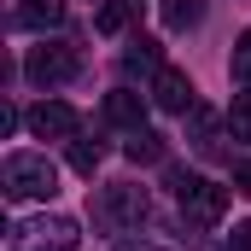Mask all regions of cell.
<instances>
[{
  "instance_id": "cell-1",
  "label": "cell",
  "mask_w": 251,
  "mask_h": 251,
  "mask_svg": "<svg viewBox=\"0 0 251 251\" xmlns=\"http://www.w3.org/2000/svg\"><path fill=\"white\" fill-rule=\"evenodd\" d=\"M146 210H152V193L140 187V181H111V187L94 193V228H100V234H128V228H140Z\"/></svg>"
},
{
  "instance_id": "cell-2",
  "label": "cell",
  "mask_w": 251,
  "mask_h": 251,
  "mask_svg": "<svg viewBox=\"0 0 251 251\" xmlns=\"http://www.w3.org/2000/svg\"><path fill=\"white\" fill-rule=\"evenodd\" d=\"M170 187H176V204H181V216L193 228H216L228 216V187H216L193 170H170Z\"/></svg>"
},
{
  "instance_id": "cell-3",
  "label": "cell",
  "mask_w": 251,
  "mask_h": 251,
  "mask_svg": "<svg viewBox=\"0 0 251 251\" xmlns=\"http://www.w3.org/2000/svg\"><path fill=\"white\" fill-rule=\"evenodd\" d=\"M0 187H6V199H53L59 193V170H53L47 152H12L0 164Z\"/></svg>"
},
{
  "instance_id": "cell-4",
  "label": "cell",
  "mask_w": 251,
  "mask_h": 251,
  "mask_svg": "<svg viewBox=\"0 0 251 251\" xmlns=\"http://www.w3.org/2000/svg\"><path fill=\"white\" fill-rule=\"evenodd\" d=\"M76 246H82V228H76V216H64V210L29 216V222L12 228V251H76Z\"/></svg>"
},
{
  "instance_id": "cell-5",
  "label": "cell",
  "mask_w": 251,
  "mask_h": 251,
  "mask_svg": "<svg viewBox=\"0 0 251 251\" xmlns=\"http://www.w3.org/2000/svg\"><path fill=\"white\" fill-rule=\"evenodd\" d=\"M76 70H82V53L64 47V41H41V47H29V59H24V76H29L35 88H59Z\"/></svg>"
},
{
  "instance_id": "cell-6",
  "label": "cell",
  "mask_w": 251,
  "mask_h": 251,
  "mask_svg": "<svg viewBox=\"0 0 251 251\" xmlns=\"http://www.w3.org/2000/svg\"><path fill=\"white\" fill-rule=\"evenodd\" d=\"M29 134H35V140H76V134H82V117H76V105H64V100H41V105L29 111Z\"/></svg>"
},
{
  "instance_id": "cell-7",
  "label": "cell",
  "mask_w": 251,
  "mask_h": 251,
  "mask_svg": "<svg viewBox=\"0 0 251 251\" xmlns=\"http://www.w3.org/2000/svg\"><path fill=\"white\" fill-rule=\"evenodd\" d=\"M152 105L158 111H176V117H187L193 105V82H187V70H176V64H164L158 76H152Z\"/></svg>"
},
{
  "instance_id": "cell-8",
  "label": "cell",
  "mask_w": 251,
  "mask_h": 251,
  "mask_svg": "<svg viewBox=\"0 0 251 251\" xmlns=\"http://www.w3.org/2000/svg\"><path fill=\"white\" fill-rule=\"evenodd\" d=\"M187 140H193L199 158H222V123H216L210 105H193L187 111Z\"/></svg>"
},
{
  "instance_id": "cell-9",
  "label": "cell",
  "mask_w": 251,
  "mask_h": 251,
  "mask_svg": "<svg viewBox=\"0 0 251 251\" xmlns=\"http://www.w3.org/2000/svg\"><path fill=\"white\" fill-rule=\"evenodd\" d=\"M140 117H146V100H140L134 88H117V94H105V123H117V128H146Z\"/></svg>"
},
{
  "instance_id": "cell-10",
  "label": "cell",
  "mask_w": 251,
  "mask_h": 251,
  "mask_svg": "<svg viewBox=\"0 0 251 251\" xmlns=\"http://www.w3.org/2000/svg\"><path fill=\"white\" fill-rule=\"evenodd\" d=\"M123 70H128V76H146V82H152V76L164 70V59H158V41H152V35H134V41L123 47Z\"/></svg>"
},
{
  "instance_id": "cell-11",
  "label": "cell",
  "mask_w": 251,
  "mask_h": 251,
  "mask_svg": "<svg viewBox=\"0 0 251 251\" xmlns=\"http://www.w3.org/2000/svg\"><path fill=\"white\" fill-rule=\"evenodd\" d=\"M134 18H140V0H100V12H94V29H100V35H123Z\"/></svg>"
},
{
  "instance_id": "cell-12",
  "label": "cell",
  "mask_w": 251,
  "mask_h": 251,
  "mask_svg": "<svg viewBox=\"0 0 251 251\" xmlns=\"http://www.w3.org/2000/svg\"><path fill=\"white\" fill-rule=\"evenodd\" d=\"M64 24V0H24L18 6V29H59Z\"/></svg>"
},
{
  "instance_id": "cell-13",
  "label": "cell",
  "mask_w": 251,
  "mask_h": 251,
  "mask_svg": "<svg viewBox=\"0 0 251 251\" xmlns=\"http://www.w3.org/2000/svg\"><path fill=\"white\" fill-rule=\"evenodd\" d=\"M123 152H128V164H164V134L158 128H128Z\"/></svg>"
},
{
  "instance_id": "cell-14",
  "label": "cell",
  "mask_w": 251,
  "mask_h": 251,
  "mask_svg": "<svg viewBox=\"0 0 251 251\" xmlns=\"http://www.w3.org/2000/svg\"><path fill=\"white\" fill-rule=\"evenodd\" d=\"M100 164H105V140H94V134H76V140H70V170H76V176H94Z\"/></svg>"
},
{
  "instance_id": "cell-15",
  "label": "cell",
  "mask_w": 251,
  "mask_h": 251,
  "mask_svg": "<svg viewBox=\"0 0 251 251\" xmlns=\"http://www.w3.org/2000/svg\"><path fill=\"white\" fill-rule=\"evenodd\" d=\"M204 18V0H164V29H193Z\"/></svg>"
},
{
  "instance_id": "cell-16",
  "label": "cell",
  "mask_w": 251,
  "mask_h": 251,
  "mask_svg": "<svg viewBox=\"0 0 251 251\" xmlns=\"http://www.w3.org/2000/svg\"><path fill=\"white\" fill-rule=\"evenodd\" d=\"M228 128H234V140H251V88H246V94H234V105H228Z\"/></svg>"
},
{
  "instance_id": "cell-17",
  "label": "cell",
  "mask_w": 251,
  "mask_h": 251,
  "mask_svg": "<svg viewBox=\"0 0 251 251\" xmlns=\"http://www.w3.org/2000/svg\"><path fill=\"white\" fill-rule=\"evenodd\" d=\"M234 82H240V88H251V29L234 41Z\"/></svg>"
},
{
  "instance_id": "cell-18",
  "label": "cell",
  "mask_w": 251,
  "mask_h": 251,
  "mask_svg": "<svg viewBox=\"0 0 251 251\" xmlns=\"http://www.w3.org/2000/svg\"><path fill=\"white\" fill-rule=\"evenodd\" d=\"M222 251H251V222H240V228L222 240Z\"/></svg>"
},
{
  "instance_id": "cell-19",
  "label": "cell",
  "mask_w": 251,
  "mask_h": 251,
  "mask_svg": "<svg viewBox=\"0 0 251 251\" xmlns=\"http://www.w3.org/2000/svg\"><path fill=\"white\" fill-rule=\"evenodd\" d=\"M234 187L251 199V158H240V164H234Z\"/></svg>"
},
{
  "instance_id": "cell-20",
  "label": "cell",
  "mask_w": 251,
  "mask_h": 251,
  "mask_svg": "<svg viewBox=\"0 0 251 251\" xmlns=\"http://www.w3.org/2000/svg\"><path fill=\"white\" fill-rule=\"evenodd\" d=\"M117 251H164V246H146V240H128V246H117Z\"/></svg>"
}]
</instances>
